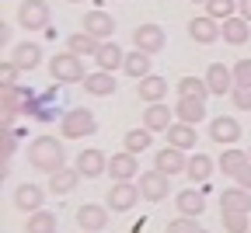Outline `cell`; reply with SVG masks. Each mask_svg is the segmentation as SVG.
<instances>
[{
    "label": "cell",
    "instance_id": "obj_1",
    "mask_svg": "<svg viewBox=\"0 0 251 233\" xmlns=\"http://www.w3.org/2000/svg\"><path fill=\"white\" fill-rule=\"evenodd\" d=\"M28 163L39 174H56L59 167H67V150H63V143L56 136H39L28 146Z\"/></svg>",
    "mask_w": 251,
    "mask_h": 233
},
{
    "label": "cell",
    "instance_id": "obj_2",
    "mask_svg": "<svg viewBox=\"0 0 251 233\" xmlns=\"http://www.w3.org/2000/svg\"><path fill=\"white\" fill-rule=\"evenodd\" d=\"M216 167L224 171L234 185H241V188H248L251 191V157L244 153V150H234V146H227L224 153L216 157Z\"/></svg>",
    "mask_w": 251,
    "mask_h": 233
},
{
    "label": "cell",
    "instance_id": "obj_3",
    "mask_svg": "<svg viewBox=\"0 0 251 233\" xmlns=\"http://www.w3.org/2000/svg\"><path fill=\"white\" fill-rule=\"evenodd\" d=\"M49 77L56 80V84H84V77H87V70H84V56H77V52H59V56H52L49 59Z\"/></svg>",
    "mask_w": 251,
    "mask_h": 233
},
{
    "label": "cell",
    "instance_id": "obj_4",
    "mask_svg": "<svg viewBox=\"0 0 251 233\" xmlns=\"http://www.w3.org/2000/svg\"><path fill=\"white\" fill-rule=\"evenodd\" d=\"M59 132H63V140H87L98 132V118L87 108H70L59 118Z\"/></svg>",
    "mask_w": 251,
    "mask_h": 233
},
{
    "label": "cell",
    "instance_id": "obj_5",
    "mask_svg": "<svg viewBox=\"0 0 251 233\" xmlns=\"http://www.w3.org/2000/svg\"><path fill=\"white\" fill-rule=\"evenodd\" d=\"M31 101H35V91L28 87H0V118H4V125H14V118L21 112L31 108Z\"/></svg>",
    "mask_w": 251,
    "mask_h": 233
},
{
    "label": "cell",
    "instance_id": "obj_6",
    "mask_svg": "<svg viewBox=\"0 0 251 233\" xmlns=\"http://www.w3.org/2000/svg\"><path fill=\"white\" fill-rule=\"evenodd\" d=\"M49 18H52V11H49L46 0H21V4H18V24H21L25 31H42V28H49Z\"/></svg>",
    "mask_w": 251,
    "mask_h": 233
},
{
    "label": "cell",
    "instance_id": "obj_7",
    "mask_svg": "<svg viewBox=\"0 0 251 233\" xmlns=\"http://www.w3.org/2000/svg\"><path fill=\"white\" fill-rule=\"evenodd\" d=\"M136 185H140L143 202H164V198L171 195V178H168L164 171H157V167L143 171V174L136 178Z\"/></svg>",
    "mask_w": 251,
    "mask_h": 233
},
{
    "label": "cell",
    "instance_id": "obj_8",
    "mask_svg": "<svg viewBox=\"0 0 251 233\" xmlns=\"http://www.w3.org/2000/svg\"><path fill=\"white\" fill-rule=\"evenodd\" d=\"M140 185L136 181H112V188H108V195H105V206L112 209V212H129L136 202H140Z\"/></svg>",
    "mask_w": 251,
    "mask_h": 233
},
{
    "label": "cell",
    "instance_id": "obj_9",
    "mask_svg": "<svg viewBox=\"0 0 251 233\" xmlns=\"http://www.w3.org/2000/svg\"><path fill=\"white\" fill-rule=\"evenodd\" d=\"M188 39L199 42V46H213L216 39H224V24L209 14H199V18L188 21Z\"/></svg>",
    "mask_w": 251,
    "mask_h": 233
},
{
    "label": "cell",
    "instance_id": "obj_10",
    "mask_svg": "<svg viewBox=\"0 0 251 233\" xmlns=\"http://www.w3.org/2000/svg\"><path fill=\"white\" fill-rule=\"evenodd\" d=\"M133 46L147 56H157L164 46H168V35H164V28H157V24H140L133 31Z\"/></svg>",
    "mask_w": 251,
    "mask_h": 233
},
{
    "label": "cell",
    "instance_id": "obj_11",
    "mask_svg": "<svg viewBox=\"0 0 251 233\" xmlns=\"http://www.w3.org/2000/svg\"><path fill=\"white\" fill-rule=\"evenodd\" d=\"M80 28L91 31L98 42H112V35H115V18H112L108 11H87V14L80 18Z\"/></svg>",
    "mask_w": 251,
    "mask_h": 233
},
{
    "label": "cell",
    "instance_id": "obj_12",
    "mask_svg": "<svg viewBox=\"0 0 251 233\" xmlns=\"http://www.w3.org/2000/svg\"><path fill=\"white\" fill-rule=\"evenodd\" d=\"M74 167H77L84 178H94V181H98L101 174H108V153H101V150H80L77 160H74Z\"/></svg>",
    "mask_w": 251,
    "mask_h": 233
},
{
    "label": "cell",
    "instance_id": "obj_13",
    "mask_svg": "<svg viewBox=\"0 0 251 233\" xmlns=\"http://www.w3.org/2000/svg\"><path fill=\"white\" fill-rule=\"evenodd\" d=\"M209 140L220 143V146H234V143L241 140V122L230 118V115H216V118L209 122Z\"/></svg>",
    "mask_w": 251,
    "mask_h": 233
},
{
    "label": "cell",
    "instance_id": "obj_14",
    "mask_svg": "<svg viewBox=\"0 0 251 233\" xmlns=\"http://www.w3.org/2000/svg\"><path fill=\"white\" fill-rule=\"evenodd\" d=\"M140 174V163H136V153L129 150H119L108 157V178L112 181H133Z\"/></svg>",
    "mask_w": 251,
    "mask_h": 233
},
{
    "label": "cell",
    "instance_id": "obj_15",
    "mask_svg": "<svg viewBox=\"0 0 251 233\" xmlns=\"http://www.w3.org/2000/svg\"><path fill=\"white\" fill-rule=\"evenodd\" d=\"M42 202H46V191H42L39 185L25 181V185L14 188V209H18V212L31 216V212H39V209H42Z\"/></svg>",
    "mask_w": 251,
    "mask_h": 233
},
{
    "label": "cell",
    "instance_id": "obj_16",
    "mask_svg": "<svg viewBox=\"0 0 251 233\" xmlns=\"http://www.w3.org/2000/svg\"><path fill=\"white\" fill-rule=\"evenodd\" d=\"M108 206H98V202H84L77 209V226L80 230H91V233H101L108 226Z\"/></svg>",
    "mask_w": 251,
    "mask_h": 233
},
{
    "label": "cell",
    "instance_id": "obj_17",
    "mask_svg": "<svg viewBox=\"0 0 251 233\" xmlns=\"http://www.w3.org/2000/svg\"><path fill=\"white\" fill-rule=\"evenodd\" d=\"M7 59H14V66H18L21 73L39 70V66H42V46H39V42H18Z\"/></svg>",
    "mask_w": 251,
    "mask_h": 233
},
{
    "label": "cell",
    "instance_id": "obj_18",
    "mask_svg": "<svg viewBox=\"0 0 251 233\" xmlns=\"http://www.w3.org/2000/svg\"><path fill=\"white\" fill-rule=\"evenodd\" d=\"M175 209H178V216H202L206 212V191H199V188H181L178 195H175Z\"/></svg>",
    "mask_w": 251,
    "mask_h": 233
},
{
    "label": "cell",
    "instance_id": "obj_19",
    "mask_svg": "<svg viewBox=\"0 0 251 233\" xmlns=\"http://www.w3.org/2000/svg\"><path fill=\"white\" fill-rule=\"evenodd\" d=\"M206 84H209V94L213 97H224L234 91V70L224 63H209V70H206Z\"/></svg>",
    "mask_w": 251,
    "mask_h": 233
},
{
    "label": "cell",
    "instance_id": "obj_20",
    "mask_svg": "<svg viewBox=\"0 0 251 233\" xmlns=\"http://www.w3.org/2000/svg\"><path fill=\"white\" fill-rule=\"evenodd\" d=\"M153 167L164 171V174L171 178V174H181V171L188 167V157H185V150H178V146H164V150L153 153Z\"/></svg>",
    "mask_w": 251,
    "mask_h": 233
},
{
    "label": "cell",
    "instance_id": "obj_21",
    "mask_svg": "<svg viewBox=\"0 0 251 233\" xmlns=\"http://www.w3.org/2000/svg\"><path fill=\"white\" fill-rule=\"evenodd\" d=\"M143 125H147L150 132H168V129L175 125V108H168L164 101L147 105V112H143Z\"/></svg>",
    "mask_w": 251,
    "mask_h": 233
},
{
    "label": "cell",
    "instance_id": "obj_22",
    "mask_svg": "<svg viewBox=\"0 0 251 233\" xmlns=\"http://www.w3.org/2000/svg\"><path fill=\"white\" fill-rule=\"evenodd\" d=\"M220 212H251V191L241 185H230L220 191Z\"/></svg>",
    "mask_w": 251,
    "mask_h": 233
},
{
    "label": "cell",
    "instance_id": "obj_23",
    "mask_svg": "<svg viewBox=\"0 0 251 233\" xmlns=\"http://www.w3.org/2000/svg\"><path fill=\"white\" fill-rule=\"evenodd\" d=\"M206 97H178V105H175V118L178 122H188V125H199L206 118Z\"/></svg>",
    "mask_w": 251,
    "mask_h": 233
},
{
    "label": "cell",
    "instance_id": "obj_24",
    "mask_svg": "<svg viewBox=\"0 0 251 233\" xmlns=\"http://www.w3.org/2000/svg\"><path fill=\"white\" fill-rule=\"evenodd\" d=\"M84 91L94 94V97H112V94L119 91V80H115V73H108V70H94V73L84 77Z\"/></svg>",
    "mask_w": 251,
    "mask_h": 233
},
{
    "label": "cell",
    "instance_id": "obj_25",
    "mask_svg": "<svg viewBox=\"0 0 251 233\" xmlns=\"http://www.w3.org/2000/svg\"><path fill=\"white\" fill-rule=\"evenodd\" d=\"M213 167H216V160H213L209 153H192V157H188L185 174H188V181H192V185H206V181L213 178Z\"/></svg>",
    "mask_w": 251,
    "mask_h": 233
},
{
    "label": "cell",
    "instance_id": "obj_26",
    "mask_svg": "<svg viewBox=\"0 0 251 233\" xmlns=\"http://www.w3.org/2000/svg\"><path fill=\"white\" fill-rule=\"evenodd\" d=\"M80 171L77 167H59L56 174H49V195H70L80 185Z\"/></svg>",
    "mask_w": 251,
    "mask_h": 233
},
{
    "label": "cell",
    "instance_id": "obj_27",
    "mask_svg": "<svg viewBox=\"0 0 251 233\" xmlns=\"http://www.w3.org/2000/svg\"><path fill=\"white\" fill-rule=\"evenodd\" d=\"M164 136H168V146H178V150H185V153L192 150L196 140H199V136H196V125H188V122H175Z\"/></svg>",
    "mask_w": 251,
    "mask_h": 233
},
{
    "label": "cell",
    "instance_id": "obj_28",
    "mask_svg": "<svg viewBox=\"0 0 251 233\" xmlns=\"http://www.w3.org/2000/svg\"><path fill=\"white\" fill-rule=\"evenodd\" d=\"M220 24H224V42H230V46H244L251 39V21H244L241 14L220 21Z\"/></svg>",
    "mask_w": 251,
    "mask_h": 233
},
{
    "label": "cell",
    "instance_id": "obj_29",
    "mask_svg": "<svg viewBox=\"0 0 251 233\" xmlns=\"http://www.w3.org/2000/svg\"><path fill=\"white\" fill-rule=\"evenodd\" d=\"M140 97L147 105H153V101H164V94H168V80L164 77H157V73H147L143 80H140Z\"/></svg>",
    "mask_w": 251,
    "mask_h": 233
},
{
    "label": "cell",
    "instance_id": "obj_30",
    "mask_svg": "<svg viewBox=\"0 0 251 233\" xmlns=\"http://www.w3.org/2000/svg\"><path fill=\"white\" fill-rule=\"evenodd\" d=\"M98 70H108V73H115V70H122V63H126V52L115 46V42H101V49H98Z\"/></svg>",
    "mask_w": 251,
    "mask_h": 233
},
{
    "label": "cell",
    "instance_id": "obj_31",
    "mask_svg": "<svg viewBox=\"0 0 251 233\" xmlns=\"http://www.w3.org/2000/svg\"><path fill=\"white\" fill-rule=\"evenodd\" d=\"M67 49L70 52H77V56H98V49H101V42L91 35V31H74V35L67 39Z\"/></svg>",
    "mask_w": 251,
    "mask_h": 233
},
{
    "label": "cell",
    "instance_id": "obj_32",
    "mask_svg": "<svg viewBox=\"0 0 251 233\" xmlns=\"http://www.w3.org/2000/svg\"><path fill=\"white\" fill-rule=\"evenodd\" d=\"M150 59H153V56H147V52H140V49H133V52H126V63H122V73H126V77H136V80H143V77L150 73Z\"/></svg>",
    "mask_w": 251,
    "mask_h": 233
},
{
    "label": "cell",
    "instance_id": "obj_33",
    "mask_svg": "<svg viewBox=\"0 0 251 233\" xmlns=\"http://www.w3.org/2000/svg\"><path fill=\"white\" fill-rule=\"evenodd\" d=\"M150 146H153V132H150L147 125L126 132V146H122V150H129V153H143V150H150Z\"/></svg>",
    "mask_w": 251,
    "mask_h": 233
},
{
    "label": "cell",
    "instance_id": "obj_34",
    "mask_svg": "<svg viewBox=\"0 0 251 233\" xmlns=\"http://www.w3.org/2000/svg\"><path fill=\"white\" fill-rule=\"evenodd\" d=\"M25 233H56V212H49V209L31 212L25 223Z\"/></svg>",
    "mask_w": 251,
    "mask_h": 233
},
{
    "label": "cell",
    "instance_id": "obj_35",
    "mask_svg": "<svg viewBox=\"0 0 251 233\" xmlns=\"http://www.w3.org/2000/svg\"><path fill=\"white\" fill-rule=\"evenodd\" d=\"M206 94H209L206 77H181L178 80V97H206Z\"/></svg>",
    "mask_w": 251,
    "mask_h": 233
},
{
    "label": "cell",
    "instance_id": "obj_36",
    "mask_svg": "<svg viewBox=\"0 0 251 233\" xmlns=\"http://www.w3.org/2000/svg\"><path fill=\"white\" fill-rule=\"evenodd\" d=\"M14 150H18V140H14V129L11 125H4V132H0V160H4V174L7 178V167H11V157H14Z\"/></svg>",
    "mask_w": 251,
    "mask_h": 233
},
{
    "label": "cell",
    "instance_id": "obj_37",
    "mask_svg": "<svg viewBox=\"0 0 251 233\" xmlns=\"http://www.w3.org/2000/svg\"><path fill=\"white\" fill-rule=\"evenodd\" d=\"M206 14L216 21H227L237 14V0H206Z\"/></svg>",
    "mask_w": 251,
    "mask_h": 233
},
{
    "label": "cell",
    "instance_id": "obj_38",
    "mask_svg": "<svg viewBox=\"0 0 251 233\" xmlns=\"http://www.w3.org/2000/svg\"><path fill=\"white\" fill-rule=\"evenodd\" d=\"M164 233H209V230H206L202 223H196V216H178V219L168 223Z\"/></svg>",
    "mask_w": 251,
    "mask_h": 233
},
{
    "label": "cell",
    "instance_id": "obj_39",
    "mask_svg": "<svg viewBox=\"0 0 251 233\" xmlns=\"http://www.w3.org/2000/svg\"><path fill=\"white\" fill-rule=\"evenodd\" d=\"M220 216H224V230L227 233H251L248 212H220Z\"/></svg>",
    "mask_w": 251,
    "mask_h": 233
},
{
    "label": "cell",
    "instance_id": "obj_40",
    "mask_svg": "<svg viewBox=\"0 0 251 233\" xmlns=\"http://www.w3.org/2000/svg\"><path fill=\"white\" fill-rule=\"evenodd\" d=\"M230 70H234V87H251V59H237Z\"/></svg>",
    "mask_w": 251,
    "mask_h": 233
},
{
    "label": "cell",
    "instance_id": "obj_41",
    "mask_svg": "<svg viewBox=\"0 0 251 233\" xmlns=\"http://www.w3.org/2000/svg\"><path fill=\"white\" fill-rule=\"evenodd\" d=\"M18 77H21V70L14 66V59L0 63V87H18Z\"/></svg>",
    "mask_w": 251,
    "mask_h": 233
},
{
    "label": "cell",
    "instance_id": "obj_42",
    "mask_svg": "<svg viewBox=\"0 0 251 233\" xmlns=\"http://www.w3.org/2000/svg\"><path fill=\"white\" fill-rule=\"evenodd\" d=\"M230 101L237 112H251V87H234L230 91Z\"/></svg>",
    "mask_w": 251,
    "mask_h": 233
},
{
    "label": "cell",
    "instance_id": "obj_43",
    "mask_svg": "<svg viewBox=\"0 0 251 233\" xmlns=\"http://www.w3.org/2000/svg\"><path fill=\"white\" fill-rule=\"evenodd\" d=\"M0 46H11V21H0Z\"/></svg>",
    "mask_w": 251,
    "mask_h": 233
},
{
    "label": "cell",
    "instance_id": "obj_44",
    "mask_svg": "<svg viewBox=\"0 0 251 233\" xmlns=\"http://www.w3.org/2000/svg\"><path fill=\"white\" fill-rule=\"evenodd\" d=\"M237 14H241L244 21H251V0H237Z\"/></svg>",
    "mask_w": 251,
    "mask_h": 233
},
{
    "label": "cell",
    "instance_id": "obj_45",
    "mask_svg": "<svg viewBox=\"0 0 251 233\" xmlns=\"http://www.w3.org/2000/svg\"><path fill=\"white\" fill-rule=\"evenodd\" d=\"M67 4H84V0H67Z\"/></svg>",
    "mask_w": 251,
    "mask_h": 233
},
{
    "label": "cell",
    "instance_id": "obj_46",
    "mask_svg": "<svg viewBox=\"0 0 251 233\" xmlns=\"http://www.w3.org/2000/svg\"><path fill=\"white\" fill-rule=\"evenodd\" d=\"M192 4H206V0H192Z\"/></svg>",
    "mask_w": 251,
    "mask_h": 233
},
{
    "label": "cell",
    "instance_id": "obj_47",
    "mask_svg": "<svg viewBox=\"0 0 251 233\" xmlns=\"http://www.w3.org/2000/svg\"><path fill=\"white\" fill-rule=\"evenodd\" d=\"M248 157H251V150H248Z\"/></svg>",
    "mask_w": 251,
    "mask_h": 233
},
{
    "label": "cell",
    "instance_id": "obj_48",
    "mask_svg": "<svg viewBox=\"0 0 251 233\" xmlns=\"http://www.w3.org/2000/svg\"><path fill=\"white\" fill-rule=\"evenodd\" d=\"M84 233H91V230H84Z\"/></svg>",
    "mask_w": 251,
    "mask_h": 233
}]
</instances>
